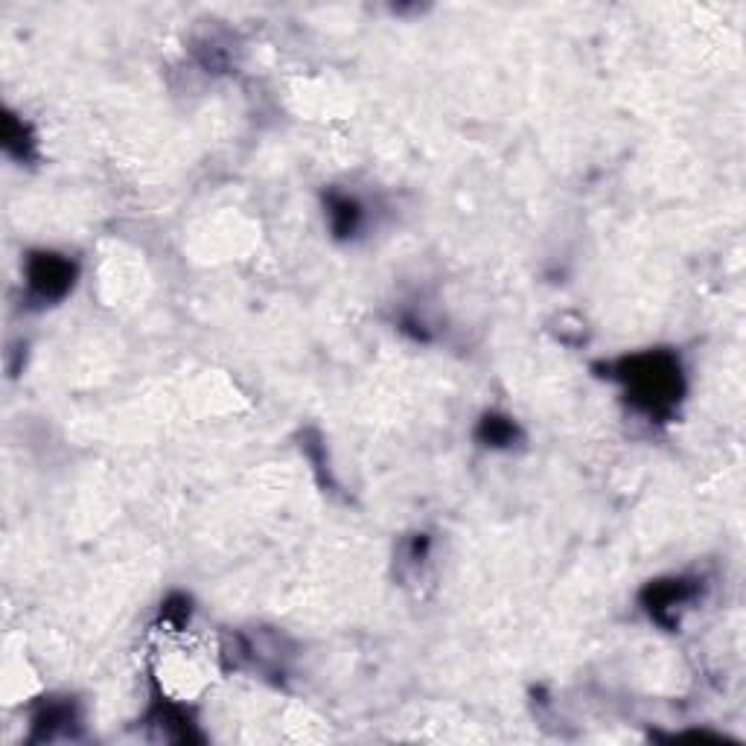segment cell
Masks as SVG:
<instances>
[{
    "label": "cell",
    "mask_w": 746,
    "mask_h": 746,
    "mask_svg": "<svg viewBox=\"0 0 746 746\" xmlns=\"http://www.w3.org/2000/svg\"><path fill=\"white\" fill-rule=\"evenodd\" d=\"M30 280L41 295H62L70 283V266L56 257H38L33 263Z\"/></svg>",
    "instance_id": "cell-1"
}]
</instances>
